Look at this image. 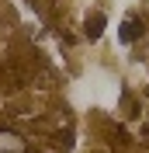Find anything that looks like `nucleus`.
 <instances>
[{"instance_id": "1", "label": "nucleus", "mask_w": 149, "mask_h": 153, "mask_svg": "<svg viewBox=\"0 0 149 153\" xmlns=\"http://www.w3.org/2000/svg\"><path fill=\"white\" fill-rule=\"evenodd\" d=\"M0 153H28V146H24V139L14 132H0Z\"/></svg>"}]
</instances>
